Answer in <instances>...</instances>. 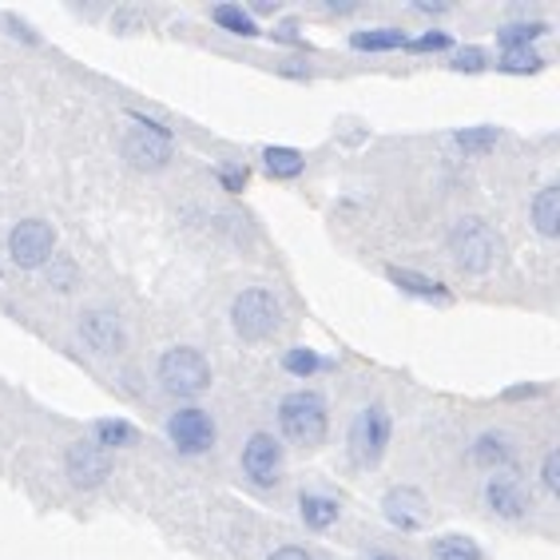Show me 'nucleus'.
Wrapping results in <instances>:
<instances>
[{
	"label": "nucleus",
	"instance_id": "obj_1",
	"mask_svg": "<svg viewBox=\"0 0 560 560\" xmlns=\"http://www.w3.org/2000/svg\"><path fill=\"white\" fill-rule=\"evenodd\" d=\"M279 425L294 445H318L330 425V410L318 389H294L279 401Z\"/></svg>",
	"mask_w": 560,
	"mask_h": 560
},
{
	"label": "nucleus",
	"instance_id": "obj_2",
	"mask_svg": "<svg viewBox=\"0 0 560 560\" xmlns=\"http://www.w3.org/2000/svg\"><path fill=\"white\" fill-rule=\"evenodd\" d=\"M160 382L175 398H199L211 389V362L195 346H172L160 358Z\"/></svg>",
	"mask_w": 560,
	"mask_h": 560
},
{
	"label": "nucleus",
	"instance_id": "obj_3",
	"mask_svg": "<svg viewBox=\"0 0 560 560\" xmlns=\"http://www.w3.org/2000/svg\"><path fill=\"white\" fill-rule=\"evenodd\" d=\"M497 250H501V238L486 219H462L450 231V255L465 275H486L497 262Z\"/></svg>",
	"mask_w": 560,
	"mask_h": 560
},
{
	"label": "nucleus",
	"instance_id": "obj_4",
	"mask_svg": "<svg viewBox=\"0 0 560 560\" xmlns=\"http://www.w3.org/2000/svg\"><path fill=\"white\" fill-rule=\"evenodd\" d=\"M282 323V306L279 299L262 287H250V291L235 294L231 302V326H235L238 338H247V342H262L279 330Z\"/></svg>",
	"mask_w": 560,
	"mask_h": 560
},
{
	"label": "nucleus",
	"instance_id": "obj_5",
	"mask_svg": "<svg viewBox=\"0 0 560 560\" xmlns=\"http://www.w3.org/2000/svg\"><path fill=\"white\" fill-rule=\"evenodd\" d=\"M131 119L140 124V128L128 131V140H124V155H128L136 167L143 172H160L172 163V128H163L160 119H148L143 112H131Z\"/></svg>",
	"mask_w": 560,
	"mask_h": 560
},
{
	"label": "nucleus",
	"instance_id": "obj_6",
	"mask_svg": "<svg viewBox=\"0 0 560 560\" xmlns=\"http://www.w3.org/2000/svg\"><path fill=\"white\" fill-rule=\"evenodd\" d=\"M9 255L16 267L36 270L56 255V231L44 219H24V223L12 226L9 235Z\"/></svg>",
	"mask_w": 560,
	"mask_h": 560
},
{
	"label": "nucleus",
	"instance_id": "obj_7",
	"mask_svg": "<svg viewBox=\"0 0 560 560\" xmlns=\"http://www.w3.org/2000/svg\"><path fill=\"white\" fill-rule=\"evenodd\" d=\"M389 413L386 406H366V410L358 413L354 425H350V450L362 465H377L382 462V453L389 445Z\"/></svg>",
	"mask_w": 560,
	"mask_h": 560
},
{
	"label": "nucleus",
	"instance_id": "obj_8",
	"mask_svg": "<svg viewBox=\"0 0 560 560\" xmlns=\"http://www.w3.org/2000/svg\"><path fill=\"white\" fill-rule=\"evenodd\" d=\"M167 438L179 453H207L215 445V421L211 413L199 410V406H184V410H175L167 418Z\"/></svg>",
	"mask_w": 560,
	"mask_h": 560
},
{
	"label": "nucleus",
	"instance_id": "obj_9",
	"mask_svg": "<svg viewBox=\"0 0 560 560\" xmlns=\"http://www.w3.org/2000/svg\"><path fill=\"white\" fill-rule=\"evenodd\" d=\"M65 469L72 477V486L96 489L112 477V453L100 450L96 442H72L65 453Z\"/></svg>",
	"mask_w": 560,
	"mask_h": 560
},
{
	"label": "nucleus",
	"instance_id": "obj_10",
	"mask_svg": "<svg viewBox=\"0 0 560 560\" xmlns=\"http://www.w3.org/2000/svg\"><path fill=\"white\" fill-rule=\"evenodd\" d=\"M243 474L255 481V486H279L282 474V445L270 438V433H255L247 445H243Z\"/></svg>",
	"mask_w": 560,
	"mask_h": 560
},
{
	"label": "nucleus",
	"instance_id": "obj_11",
	"mask_svg": "<svg viewBox=\"0 0 560 560\" xmlns=\"http://www.w3.org/2000/svg\"><path fill=\"white\" fill-rule=\"evenodd\" d=\"M80 335L84 342L96 350V354H119L128 346V335H124V323H119L112 311H88L80 314Z\"/></svg>",
	"mask_w": 560,
	"mask_h": 560
},
{
	"label": "nucleus",
	"instance_id": "obj_12",
	"mask_svg": "<svg viewBox=\"0 0 560 560\" xmlns=\"http://www.w3.org/2000/svg\"><path fill=\"white\" fill-rule=\"evenodd\" d=\"M486 501H489V509H493L497 517H509V521L525 517V509H528V497H525V489H521L517 477H501V474L489 477Z\"/></svg>",
	"mask_w": 560,
	"mask_h": 560
},
{
	"label": "nucleus",
	"instance_id": "obj_13",
	"mask_svg": "<svg viewBox=\"0 0 560 560\" xmlns=\"http://www.w3.org/2000/svg\"><path fill=\"white\" fill-rule=\"evenodd\" d=\"M386 517L398 528H418L421 521H425V501H421V493H413V489H394V493L386 497Z\"/></svg>",
	"mask_w": 560,
	"mask_h": 560
},
{
	"label": "nucleus",
	"instance_id": "obj_14",
	"mask_svg": "<svg viewBox=\"0 0 560 560\" xmlns=\"http://www.w3.org/2000/svg\"><path fill=\"white\" fill-rule=\"evenodd\" d=\"M386 279L406 294H418V299H438V302H450V291H445V282L438 279H425L418 270H406V267H386Z\"/></svg>",
	"mask_w": 560,
	"mask_h": 560
},
{
	"label": "nucleus",
	"instance_id": "obj_15",
	"mask_svg": "<svg viewBox=\"0 0 560 560\" xmlns=\"http://www.w3.org/2000/svg\"><path fill=\"white\" fill-rule=\"evenodd\" d=\"M469 457H474V465H481V469H501V465L513 462V450H509L505 433H481L474 442V450H469Z\"/></svg>",
	"mask_w": 560,
	"mask_h": 560
},
{
	"label": "nucleus",
	"instance_id": "obj_16",
	"mask_svg": "<svg viewBox=\"0 0 560 560\" xmlns=\"http://www.w3.org/2000/svg\"><path fill=\"white\" fill-rule=\"evenodd\" d=\"M533 223L545 238H552L560 231V187H540L533 199Z\"/></svg>",
	"mask_w": 560,
	"mask_h": 560
},
{
	"label": "nucleus",
	"instance_id": "obj_17",
	"mask_svg": "<svg viewBox=\"0 0 560 560\" xmlns=\"http://www.w3.org/2000/svg\"><path fill=\"white\" fill-rule=\"evenodd\" d=\"M299 513L311 528H330L338 521V501H330V497H323V493H302Z\"/></svg>",
	"mask_w": 560,
	"mask_h": 560
},
{
	"label": "nucleus",
	"instance_id": "obj_18",
	"mask_svg": "<svg viewBox=\"0 0 560 560\" xmlns=\"http://www.w3.org/2000/svg\"><path fill=\"white\" fill-rule=\"evenodd\" d=\"M358 52H394V48H406V33L401 28H366V33L350 36Z\"/></svg>",
	"mask_w": 560,
	"mask_h": 560
},
{
	"label": "nucleus",
	"instance_id": "obj_19",
	"mask_svg": "<svg viewBox=\"0 0 560 560\" xmlns=\"http://www.w3.org/2000/svg\"><path fill=\"white\" fill-rule=\"evenodd\" d=\"M211 21L235 36H259V24H255V16H250L243 4H215V9H211Z\"/></svg>",
	"mask_w": 560,
	"mask_h": 560
},
{
	"label": "nucleus",
	"instance_id": "obj_20",
	"mask_svg": "<svg viewBox=\"0 0 560 560\" xmlns=\"http://www.w3.org/2000/svg\"><path fill=\"white\" fill-rule=\"evenodd\" d=\"M549 33V24L545 21H525V24H505V28H497V44L513 52V48H533V40Z\"/></svg>",
	"mask_w": 560,
	"mask_h": 560
},
{
	"label": "nucleus",
	"instance_id": "obj_21",
	"mask_svg": "<svg viewBox=\"0 0 560 560\" xmlns=\"http://www.w3.org/2000/svg\"><path fill=\"white\" fill-rule=\"evenodd\" d=\"M453 143L465 151V155H489V151L501 143V128H489V124H477V128H462L453 136Z\"/></svg>",
	"mask_w": 560,
	"mask_h": 560
},
{
	"label": "nucleus",
	"instance_id": "obj_22",
	"mask_svg": "<svg viewBox=\"0 0 560 560\" xmlns=\"http://www.w3.org/2000/svg\"><path fill=\"white\" fill-rule=\"evenodd\" d=\"M262 163H267V172L275 175V179H299L302 167H306L302 151H294V148H267L262 151Z\"/></svg>",
	"mask_w": 560,
	"mask_h": 560
},
{
	"label": "nucleus",
	"instance_id": "obj_23",
	"mask_svg": "<svg viewBox=\"0 0 560 560\" xmlns=\"http://www.w3.org/2000/svg\"><path fill=\"white\" fill-rule=\"evenodd\" d=\"M92 442L100 445V450H116V445H131L136 442V430H131L128 421H119V418H104V421H96L92 425Z\"/></svg>",
	"mask_w": 560,
	"mask_h": 560
},
{
	"label": "nucleus",
	"instance_id": "obj_24",
	"mask_svg": "<svg viewBox=\"0 0 560 560\" xmlns=\"http://www.w3.org/2000/svg\"><path fill=\"white\" fill-rule=\"evenodd\" d=\"M497 68L505 75H528V72H540L545 68V56L533 52V48H513V52H505L501 60H497Z\"/></svg>",
	"mask_w": 560,
	"mask_h": 560
},
{
	"label": "nucleus",
	"instance_id": "obj_25",
	"mask_svg": "<svg viewBox=\"0 0 560 560\" xmlns=\"http://www.w3.org/2000/svg\"><path fill=\"white\" fill-rule=\"evenodd\" d=\"M433 560H481V549L469 537H442L433 545Z\"/></svg>",
	"mask_w": 560,
	"mask_h": 560
},
{
	"label": "nucleus",
	"instance_id": "obj_26",
	"mask_svg": "<svg viewBox=\"0 0 560 560\" xmlns=\"http://www.w3.org/2000/svg\"><path fill=\"white\" fill-rule=\"evenodd\" d=\"M282 366H287V374H294V377H314L318 370H323V358L314 354V350H306V346H294V350H287Z\"/></svg>",
	"mask_w": 560,
	"mask_h": 560
},
{
	"label": "nucleus",
	"instance_id": "obj_27",
	"mask_svg": "<svg viewBox=\"0 0 560 560\" xmlns=\"http://www.w3.org/2000/svg\"><path fill=\"white\" fill-rule=\"evenodd\" d=\"M450 68L453 72H486L489 56L481 52V48H457V52L450 56Z\"/></svg>",
	"mask_w": 560,
	"mask_h": 560
},
{
	"label": "nucleus",
	"instance_id": "obj_28",
	"mask_svg": "<svg viewBox=\"0 0 560 560\" xmlns=\"http://www.w3.org/2000/svg\"><path fill=\"white\" fill-rule=\"evenodd\" d=\"M215 179L223 184V191L238 195L243 187H247L250 172H247V167H238V163H219V167H215Z\"/></svg>",
	"mask_w": 560,
	"mask_h": 560
},
{
	"label": "nucleus",
	"instance_id": "obj_29",
	"mask_svg": "<svg viewBox=\"0 0 560 560\" xmlns=\"http://www.w3.org/2000/svg\"><path fill=\"white\" fill-rule=\"evenodd\" d=\"M450 33H442V28H430V33H421L418 40H406V48L410 52H445L450 48Z\"/></svg>",
	"mask_w": 560,
	"mask_h": 560
},
{
	"label": "nucleus",
	"instance_id": "obj_30",
	"mask_svg": "<svg viewBox=\"0 0 560 560\" xmlns=\"http://www.w3.org/2000/svg\"><path fill=\"white\" fill-rule=\"evenodd\" d=\"M540 481H545V489H549V493H557V489H560V453L557 450L545 453V465H540Z\"/></svg>",
	"mask_w": 560,
	"mask_h": 560
},
{
	"label": "nucleus",
	"instance_id": "obj_31",
	"mask_svg": "<svg viewBox=\"0 0 560 560\" xmlns=\"http://www.w3.org/2000/svg\"><path fill=\"white\" fill-rule=\"evenodd\" d=\"M72 282H75L72 259H56V255H52V287H56V291H72Z\"/></svg>",
	"mask_w": 560,
	"mask_h": 560
},
{
	"label": "nucleus",
	"instance_id": "obj_32",
	"mask_svg": "<svg viewBox=\"0 0 560 560\" xmlns=\"http://www.w3.org/2000/svg\"><path fill=\"white\" fill-rule=\"evenodd\" d=\"M267 560H318L314 552H306V549H299V545H287V549H275Z\"/></svg>",
	"mask_w": 560,
	"mask_h": 560
},
{
	"label": "nucleus",
	"instance_id": "obj_33",
	"mask_svg": "<svg viewBox=\"0 0 560 560\" xmlns=\"http://www.w3.org/2000/svg\"><path fill=\"white\" fill-rule=\"evenodd\" d=\"M275 40H282V44H302V48H306V40H302L299 36V28H294V24H282V28H275Z\"/></svg>",
	"mask_w": 560,
	"mask_h": 560
},
{
	"label": "nucleus",
	"instance_id": "obj_34",
	"mask_svg": "<svg viewBox=\"0 0 560 560\" xmlns=\"http://www.w3.org/2000/svg\"><path fill=\"white\" fill-rule=\"evenodd\" d=\"M537 394H545V386H513V389H505V398H509V401H521V398H537Z\"/></svg>",
	"mask_w": 560,
	"mask_h": 560
},
{
	"label": "nucleus",
	"instance_id": "obj_35",
	"mask_svg": "<svg viewBox=\"0 0 560 560\" xmlns=\"http://www.w3.org/2000/svg\"><path fill=\"white\" fill-rule=\"evenodd\" d=\"M112 28H140V16H136V12H116V16H112Z\"/></svg>",
	"mask_w": 560,
	"mask_h": 560
},
{
	"label": "nucleus",
	"instance_id": "obj_36",
	"mask_svg": "<svg viewBox=\"0 0 560 560\" xmlns=\"http://www.w3.org/2000/svg\"><path fill=\"white\" fill-rule=\"evenodd\" d=\"M9 28H12V36H24V40H28V44H36V33H33V28H28V24L16 21V16H9Z\"/></svg>",
	"mask_w": 560,
	"mask_h": 560
},
{
	"label": "nucleus",
	"instance_id": "obj_37",
	"mask_svg": "<svg viewBox=\"0 0 560 560\" xmlns=\"http://www.w3.org/2000/svg\"><path fill=\"white\" fill-rule=\"evenodd\" d=\"M366 560H401V557H394V552H374V557H366Z\"/></svg>",
	"mask_w": 560,
	"mask_h": 560
}]
</instances>
